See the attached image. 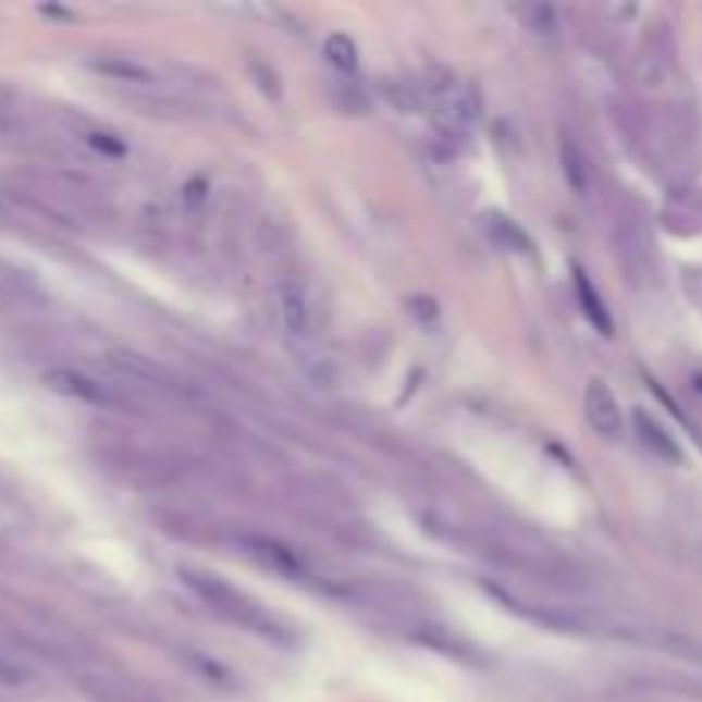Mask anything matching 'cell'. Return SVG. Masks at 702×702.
<instances>
[{
	"mask_svg": "<svg viewBox=\"0 0 702 702\" xmlns=\"http://www.w3.org/2000/svg\"><path fill=\"white\" fill-rule=\"evenodd\" d=\"M322 52H325V59H330V65H336V69H340V73H354L357 62H360V56H357V41L349 38L346 32L325 35Z\"/></svg>",
	"mask_w": 702,
	"mask_h": 702,
	"instance_id": "cell-9",
	"label": "cell"
},
{
	"mask_svg": "<svg viewBox=\"0 0 702 702\" xmlns=\"http://www.w3.org/2000/svg\"><path fill=\"white\" fill-rule=\"evenodd\" d=\"M384 97L394 110H402V113H418L421 110V97H418V89L411 83H394L387 79L384 83Z\"/></svg>",
	"mask_w": 702,
	"mask_h": 702,
	"instance_id": "cell-11",
	"label": "cell"
},
{
	"mask_svg": "<svg viewBox=\"0 0 702 702\" xmlns=\"http://www.w3.org/2000/svg\"><path fill=\"white\" fill-rule=\"evenodd\" d=\"M278 319H281V325H285L288 336H295V340L312 336L309 298H306V292H301V285H295V281L278 285Z\"/></svg>",
	"mask_w": 702,
	"mask_h": 702,
	"instance_id": "cell-4",
	"label": "cell"
},
{
	"mask_svg": "<svg viewBox=\"0 0 702 702\" xmlns=\"http://www.w3.org/2000/svg\"><path fill=\"white\" fill-rule=\"evenodd\" d=\"M93 73L103 76V79H113V83H124V86H140V89H155L158 79L148 65H140L137 59L131 56H103V59H89L86 62Z\"/></svg>",
	"mask_w": 702,
	"mask_h": 702,
	"instance_id": "cell-5",
	"label": "cell"
},
{
	"mask_svg": "<svg viewBox=\"0 0 702 702\" xmlns=\"http://www.w3.org/2000/svg\"><path fill=\"white\" fill-rule=\"evenodd\" d=\"M182 582H185V587H189L193 593H199L220 617L237 620V624L250 627L254 635H261V638L281 641V635H278V627L271 624V617L257 611V606H254L244 593H237L233 587H226L223 579L209 576V572H199V569H182Z\"/></svg>",
	"mask_w": 702,
	"mask_h": 702,
	"instance_id": "cell-1",
	"label": "cell"
},
{
	"mask_svg": "<svg viewBox=\"0 0 702 702\" xmlns=\"http://www.w3.org/2000/svg\"><path fill=\"white\" fill-rule=\"evenodd\" d=\"M572 285H576V298H579L582 312H587V319L596 325V330H600L603 336H611V333H614V319H611V312H606L600 292L590 285L587 271H576V274H572Z\"/></svg>",
	"mask_w": 702,
	"mask_h": 702,
	"instance_id": "cell-8",
	"label": "cell"
},
{
	"mask_svg": "<svg viewBox=\"0 0 702 702\" xmlns=\"http://www.w3.org/2000/svg\"><path fill=\"white\" fill-rule=\"evenodd\" d=\"M28 678V672L21 668L17 662H11V658H4V654H0V686H21Z\"/></svg>",
	"mask_w": 702,
	"mask_h": 702,
	"instance_id": "cell-14",
	"label": "cell"
},
{
	"mask_svg": "<svg viewBox=\"0 0 702 702\" xmlns=\"http://www.w3.org/2000/svg\"><path fill=\"white\" fill-rule=\"evenodd\" d=\"M86 140L97 151H103V155H110V158H124L127 155V148H124V140H116L110 131H89L86 134Z\"/></svg>",
	"mask_w": 702,
	"mask_h": 702,
	"instance_id": "cell-13",
	"label": "cell"
},
{
	"mask_svg": "<svg viewBox=\"0 0 702 702\" xmlns=\"http://www.w3.org/2000/svg\"><path fill=\"white\" fill-rule=\"evenodd\" d=\"M45 384L49 391L62 394V397H73V402H83V405H97V408H107V405H116V397L97 384L93 378H86L83 370H73V367H56L45 373Z\"/></svg>",
	"mask_w": 702,
	"mask_h": 702,
	"instance_id": "cell-3",
	"label": "cell"
},
{
	"mask_svg": "<svg viewBox=\"0 0 702 702\" xmlns=\"http://www.w3.org/2000/svg\"><path fill=\"white\" fill-rule=\"evenodd\" d=\"M635 432L641 439V446L651 449L658 459H668V463H682V449H678V442L668 435V429L662 426L658 418H651L644 408L635 411Z\"/></svg>",
	"mask_w": 702,
	"mask_h": 702,
	"instance_id": "cell-6",
	"label": "cell"
},
{
	"mask_svg": "<svg viewBox=\"0 0 702 702\" xmlns=\"http://www.w3.org/2000/svg\"><path fill=\"white\" fill-rule=\"evenodd\" d=\"M483 226L490 230V237H494L504 250H531V241L510 220H504L501 213H490Z\"/></svg>",
	"mask_w": 702,
	"mask_h": 702,
	"instance_id": "cell-10",
	"label": "cell"
},
{
	"mask_svg": "<svg viewBox=\"0 0 702 702\" xmlns=\"http://www.w3.org/2000/svg\"><path fill=\"white\" fill-rule=\"evenodd\" d=\"M582 408H587V421H590V429L600 439H620L624 411H620V402H617V394L611 391V384L593 378L587 384V391H582Z\"/></svg>",
	"mask_w": 702,
	"mask_h": 702,
	"instance_id": "cell-2",
	"label": "cell"
},
{
	"mask_svg": "<svg viewBox=\"0 0 702 702\" xmlns=\"http://www.w3.org/2000/svg\"><path fill=\"white\" fill-rule=\"evenodd\" d=\"M241 542L247 545V552L254 558H261L264 566H271L274 572H285V576H301V562L292 549H285L274 538H261V534H244Z\"/></svg>",
	"mask_w": 702,
	"mask_h": 702,
	"instance_id": "cell-7",
	"label": "cell"
},
{
	"mask_svg": "<svg viewBox=\"0 0 702 702\" xmlns=\"http://www.w3.org/2000/svg\"><path fill=\"white\" fill-rule=\"evenodd\" d=\"M518 14L528 21V25H531L534 32L552 35V32L558 28V17H555V11H552V8H521Z\"/></svg>",
	"mask_w": 702,
	"mask_h": 702,
	"instance_id": "cell-12",
	"label": "cell"
}]
</instances>
